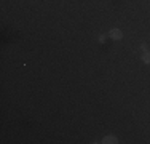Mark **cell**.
I'll return each mask as SVG.
<instances>
[{"label":"cell","instance_id":"cell-1","mask_svg":"<svg viewBox=\"0 0 150 144\" xmlns=\"http://www.w3.org/2000/svg\"><path fill=\"white\" fill-rule=\"evenodd\" d=\"M109 37L112 38V40H121L123 38V32H121V29H110L109 32Z\"/></svg>","mask_w":150,"mask_h":144},{"label":"cell","instance_id":"cell-2","mask_svg":"<svg viewBox=\"0 0 150 144\" xmlns=\"http://www.w3.org/2000/svg\"><path fill=\"white\" fill-rule=\"evenodd\" d=\"M101 143H104V144H117V143H118V138H117V136L109 135V136H105Z\"/></svg>","mask_w":150,"mask_h":144},{"label":"cell","instance_id":"cell-3","mask_svg":"<svg viewBox=\"0 0 150 144\" xmlns=\"http://www.w3.org/2000/svg\"><path fill=\"white\" fill-rule=\"evenodd\" d=\"M142 61L145 64H150V51H144L142 53Z\"/></svg>","mask_w":150,"mask_h":144},{"label":"cell","instance_id":"cell-4","mask_svg":"<svg viewBox=\"0 0 150 144\" xmlns=\"http://www.w3.org/2000/svg\"><path fill=\"white\" fill-rule=\"evenodd\" d=\"M141 50H142V51H149V48H147L145 43H142V45H141Z\"/></svg>","mask_w":150,"mask_h":144},{"label":"cell","instance_id":"cell-5","mask_svg":"<svg viewBox=\"0 0 150 144\" xmlns=\"http://www.w3.org/2000/svg\"><path fill=\"white\" fill-rule=\"evenodd\" d=\"M99 42H105V35H99Z\"/></svg>","mask_w":150,"mask_h":144}]
</instances>
